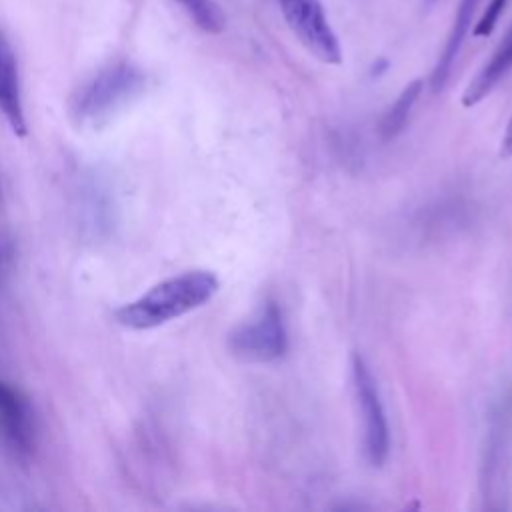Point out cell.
I'll return each mask as SVG.
<instances>
[{
	"label": "cell",
	"mask_w": 512,
	"mask_h": 512,
	"mask_svg": "<svg viewBox=\"0 0 512 512\" xmlns=\"http://www.w3.org/2000/svg\"><path fill=\"white\" fill-rule=\"evenodd\" d=\"M220 280L210 270H188L170 276L114 312V320L134 332L160 328L212 300Z\"/></svg>",
	"instance_id": "6da1fadb"
},
{
	"label": "cell",
	"mask_w": 512,
	"mask_h": 512,
	"mask_svg": "<svg viewBox=\"0 0 512 512\" xmlns=\"http://www.w3.org/2000/svg\"><path fill=\"white\" fill-rule=\"evenodd\" d=\"M144 72L126 60L100 68L72 96L70 112L78 126L100 128L128 106L144 88Z\"/></svg>",
	"instance_id": "7a4b0ae2"
},
{
	"label": "cell",
	"mask_w": 512,
	"mask_h": 512,
	"mask_svg": "<svg viewBox=\"0 0 512 512\" xmlns=\"http://www.w3.org/2000/svg\"><path fill=\"white\" fill-rule=\"evenodd\" d=\"M350 372H352L354 398L362 418L364 456L372 466H382L388 456L390 434H388V422L380 402L376 380L360 354H352Z\"/></svg>",
	"instance_id": "3957f363"
},
{
	"label": "cell",
	"mask_w": 512,
	"mask_h": 512,
	"mask_svg": "<svg viewBox=\"0 0 512 512\" xmlns=\"http://www.w3.org/2000/svg\"><path fill=\"white\" fill-rule=\"evenodd\" d=\"M234 356L248 362H270L286 352V328L276 302H266L248 322L236 326L228 336Z\"/></svg>",
	"instance_id": "277c9868"
},
{
	"label": "cell",
	"mask_w": 512,
	"mask_h": 512,
	"mask_svg": "<svg viewBox=\"0 0 512 512\" xmlns=\"http://www.w3.org/2000/svg\"><path fill=\"white\" fill-rule=\"evenodd\" d=\"M280 10L296 38L324 64H340L342 48L320 0H278Z\"/></svg>",
	"instance_id": "5b68a950"
},
{
	"label": "cell",
	"mask_w": 512,
	"mask_h": 512,
	"mask_svg": "<svg viewBox=\"0 0 512 512\" xmlns=\"http://www.w3.org/2000/svg\"><path fill=\"white\" fill-rule=\"evenodd\" d=\"M0 436L8 450L26 458L36 446V416L28 396L0 378Z\"/></svg>",
	"instance_id": "8992f818"
},
{
	"label": "cell",
	"mask_w": 512,
	"mask_h": 512,
	"mask_svg": "<svg viewBox=\"0 0 512 512\" xmlns=\"http://www.w3.org/2000/svg\"><path fill=\"white\" fill-rule=\"evenodd\" d=\"M0 114L4 116L8 128L16 136L24 138L28 134L18 58L8 36L2 32V28H0Z\"/></svg>",
	"instance_id": "52a82bcc"
},
{
	"label": "cell",
	"mask_w": 512,
	"mask_h": 512,
	"mask_svg": "<svg viewBox=\"0 0 512 512\" xmlns=\"http://www.w3.org/2000/svg\"><path fill=\"white\" fill-rule=\"evenodd\" d=\"M480 0H460L458 4V10H456V16H454V22H452V28L448 32V38L444 42V48L436 60V66L432 70V76H430V86L434 92H440L448 78H450V72H452V66L460 54V48L464 44V38L472 26V18L476 14V8H478Z\"/></svg>",
	"instance_id": "ba28073f"
},
{
	"label": "cell",
	"mask_w": 512,
	"mask_h": 512,
	"mask_svg": "<svg viewBox=\"0 0 512 512\" xmlns=\"http://www.w3.org/2000/svg\"><path fill=\"white\" fill-rule=\"evenodd\" d=\"M512 68V28L508 30L504 42L492 54V58L480 68V72L470 80L462 94V104L466 108L476 106L488 92L500 82V78Z\"/></svg>",
	"instance_id": "9c48e42d"
},
{
	"label": "cell",
	"mask_w": 512,
	"mask_h": 512,
	"mask_svg": "<svg viewBox=\"0 0 512 512\" xmlns=\"http://www.w3.org/2000/svg\"><path fill=\"white\" fill-rule=\"evenodd\" d=\"M424 82L422 80H412L408 86H404V90L398 94L396 102L390 106V110L384 114L382 122H380V132L386 140L394 138L396 134H400L410 118V112L418 100V96L422 94Z\"/></svg>",
	"instance_id": "30bf717a"
},
{
	"label": "cell",
	"mask_w": 512,
	"mask_h": 512,
	"mask_svg": "<svg viewBox=\"0 0 512 512\" xmlns=\"http://www.w3.org/2000/svg\"><path fill=\"white\" fill-rule=\"evenodd\" d=\"M190 20L208 34H218L226 26V16L216 0H174Z\"/></svg>",
	"instance_id": "8fae6325"
},
{
	"label": "cell",
	"mask_w": 512,
	"mask_h": 512,
	"mask_svg": "<svg viewBox=\"0 0 512 512\" xmlns=\"http://www.w3.org/2000/svg\"><path fill=\"white\" fill-rule=\"evenodd\" d=\"M506 4H508V0H490L486 10L480 16L476 28H474V36H478V38L480 36H490L494 32V28H496V24H498Z\"/></svg>",
	"instance_id": "7c38bea8"
},
{
	"label": "cell",
	"mask_w": 512,
	"mask_h": 512,
	"mask_svg": "<svg viewBox=\"0 0 512 512\" xmlns=\"http://www.w3.org/2000/svg\"><path fill=\"white\" fill-rule=\"evenodd\" d=\"M510 156H512V118H510V122H508V126H506V132H504V136H502V142H500V158L506 160V158H510Z\"/></svg>",
	"instance_id": "4fadbf2b"
},
{
	"label": "cell",
	"mask_w": 512,
	"mask_h": 512,
	"mask_svg": "<svg viewBox=\"0 0 512 512\" xmlns=\"http://www.w3.org/2000/svg\"><path fill=\"white\" fill-rule=\"evenodd\" d=\"M8 258H10V252H8L4 246H0V274H2V270H4V266H6V262H8Z\"/></svg>",
	"instance_id": "5bb4252c"
}]
</instances>
